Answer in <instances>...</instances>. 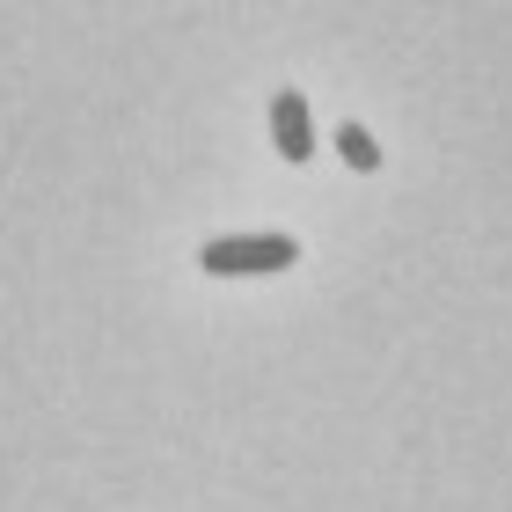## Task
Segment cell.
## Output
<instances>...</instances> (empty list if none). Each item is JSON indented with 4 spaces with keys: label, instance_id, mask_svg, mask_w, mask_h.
<instances>
[{
    "label": "cell",
    "instance_id": "obj_1",
    "mask_svg": "<svg viewBox=\"0 0 512 512\" xmlns=\"http://www.w3.org/2000/svg\"><path fill=\"white\" fill-rule=\"evenodd\" d=\"M213 278H256V271H293L300 264V242L293 235H220V242H205V256H198Z\"/></svg>",
    "mask_w": 512,
    "mask_h": 512
},
{
    "label": "cell",
    "instance_id": "obj_2",
    "mask_svg": "<svg viewBox=\"0 0 512 512\" xmlns=\"http://www.w3.org/2000/svg\"><path fill=\"white\" fill-rule=\"evenodd\" d=\"M271 139H278L286 161H315V110H308L300 88H278L271 96Z\"/></svg>",
    "mask_w": 512,
    "mask_h": 512
},
{
    "label": "cell",
    "instance_id": "obj_3",
    "mask_svg": "<svg viewBox=\"0 0 512 512\" xmlns=\"http://www.w3.org/2000/svg\"><path fill=\"white\" fill-rule=\"evenodd\" d=\"M337 154L352 161V169H366V176L381 169V147H374V132H366V125H337Z\"/></svg>",
    "mask_w": 512,
    "mask_h": 512
}]
</instances>
